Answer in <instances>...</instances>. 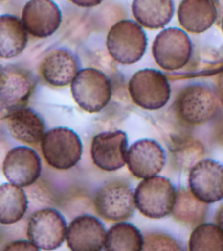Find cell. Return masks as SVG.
<instances>
[{
  "mask_svg": "<svg viewBox=\"0 0 223 251\" xmlns=\"http://www.w3.org/2000/svg\"><path fill=\"white\" fill-rule=\"evenodd\" d=\"M203 154V145L194 138L177 140L171 149L172 163L178 170L191 169L201 159Z\"/></svg>",
  "mask_w": 223,
  "mask_h": 251,
  "instance_id": "484cf974",
  "label": "cell"
},
{
  "mask_svg": "<svg viewBox=\"0 0 223 251\" xmlns=\"http://www.w3.org/2000/svg\"><path fill=\"white\" fill-rule=\"evenodd\" d=\"M218 16L214 0H182L177 9V19L184 30L199 34L206 31Z\"/></svg>",
  "mask_w": 223,
  "mask_h": 251,
  "instance_id": "ac0fdd59",
  "label": "cell"
},
{
  "mask_svg": "<svg viewBox=\"0 0 223 251\" xmlns=\"http://www.w3.org/2000/svg\"><path fill=\"white\" fill-rule=\"evenodd\" d=\"M144 237L132 224L117 222L106 232L105 251H142Z\"/></svg>",
  "mask_w": 223,
  "mask_h": 251,
  "instance_id": "7402d4cb",
  "label": "cell"
},
{
  "mask_svg": "<svg viewBox=\"0 0 223 251\" xmlns=\"http://www.w3.org/2000/svg\"><path fill=\"white\" fill-rule=\"evenodd\" d=\"M27 210L23 189L11 182L0 185V224L12 225L22 219Z\"/></svg>",
  "mask_w": 223,
  "mask_h": 251,
  "instance_id": "603a6c76",
  "label": "cell"
},
{
  "mask_svg": "<svg viewBox=\"0 0 223 251\" xmlns=\"http://www.w3.org/2000/svg\"><path fill=\"white\" fill-rule=\"evenodd\" d=\"M175 220L186 225L201 224L207 213L206 204L198 200L190 190L181 188L176 192V199L172 209Z\"/></svg>",
  "mask_w": 223,
  "mask_h": 251,
  "instance_id": "cb8c5ba5",
  "label": "cell"
},
{
  "mask_svg": "<svg viewBox=\"0 0 223 251\" xmlns=\"http://www.w3.org/2000/svg\"><path fill=\"white\" fill-rule=\"evenodd\" d=\"M221 30H222V33H223V16H222V20H221Z\"/></svg>",
  "mask_w": 223,
  "mask_h": 251,
  "instance_id": "d6a6232c",
  "label": "cell"
},
{
  "mask_svg": "<svg viewBox=\"0 0 223 251\" xmlns=\"http://www.w3.org/2000/svg\"><path fill=\"white\" fill-rule=\"evenodd\" d=\"M78 62L73 53L65 48L50 51L41 61L39 73L48 84L64 87L71 83L78 73Z\"/></svg>",
  "mask_w": 223,
  "mask_h": 251,
  "instance_id": "e0dca14e",
  "label": "cell"
},
{
  "mask_svg": "<svg viewBox=\"0 0 223 251\" xmlns=\"http://www.w3.org/2000/svg\"><path fill=\"white\" fill-rule=\"evenodd\" d=\"M106 237L102 222L90 215L74 218L67 228L66 240L71 251H101Z\"/></svg>",
  "mask_w": 223,
  "mask_h": 251,
  "instance_id": "2e32d148",
  "label": "cell"
},
{
  "mask_svg": "<svg viewBox=\"0 0 223 251\" xmlns=\"http://www.w3.org/2000/svg\"><path fill=\"white\" fill-rule=\"evenodd\" d=\"M75 103L87 113L102 111L112 98V82L108 75L95 68L79 70L70 83Z\"/></svg>",
  "mask_w": 223,
  "mask_h": 251,
  "instance_id": "3957f363",
  "label": "cell"
},
{
  "mask_svg": "<svg viewBox=\"0 0 223 251\" xmlns=\"http://www.w3.org/2000/svg\"><path fill=\"white\" fill-rule=\"evenodd\" d=\"M128 92L132 101L145 110H158L166 105L171 88L167 77L160 71L142 69L129 79Z\"/></svg>",
  "mask_w": 223,
  "mask_h": 251,
  "instance_id": "8992f818",
  "label": "cell"
},
{
  "mask_svg": "<svg viewBox=\"0 0 223 251\" xmlns=\"http://www.w3.org/2000/svg\"><path fill=\"white\" fill-rule=\"evenodd\" d=\"M176 190L173 184L163 176H155L143 179L134 191L135 207L147 218L161 219L173 209Z\"/></svg>",
  "mask_w": 223,
  "mask_h": 251,
  "instance_id": "5b68a950",
  "label": "cell"
},
{
  "mask_svg": "<svg viewBox=\"0 0 223 251\" xmlns=\"http://www.w3.org/2000/svg\"><path fill=\"white\" fill-rule=\"evenodd\" d=\"M27 31L22 22L13 15L0 16V58L19 56L27 44Z\"/></svg>",
  "mask_w": 223,
  "mask_h": 251,
  "instance_id": "44dd1931",
  "label": "cell"
},
{
  "mask_svg": "<svg viewBox=\"0 0 223 251\" xmlns=\"http://www.w3.org/2000/svg\"><path fill=\"white\" fill-rule=\"evenodd\" d=\"M215 222L216 225L218 226V227L222 230L223 232V204L220 206V208L218 209V211L216 212L215 215Z\"/></svg>",
  "mask_w": 223,
  "mask_h": 251,
  "instance_id": "f546056e",
  "label": "cell"
},
{
  "mask_svg": "<svg viewBox=\"0 0 223 251\" xmlns=\"http://www.w3.org/2000/svg\"><path fill=\"white\" fill-rule=\"evenodd\" d=\"M142 251H184L180 242L162 232H152L144 237Z\"/></svg>",
  "mask_w": 223,
  "mask_h": 251,
  "instance_id": "4316f807",
  "label": "cell"
},
{
  "mask_svg": "<svg viewBox=\"0 0 223 251\" xmlns=\"http://www.w3.org/2000/svg\"><path fill=\"white\" fill-rule=\"evenodd\" d=\"M41 154L46 163L60 171L74 167L82 155V143L72 129L54 127L45 132L40 142Z\"/></svg>",
  "mask_w": 223,
  "mask_h": 251,
  "instance_id": "277c9868",
  "label": "cell"
},
{
  "mask_svg": "<svg viewBox=\"0 0 223 251\" xmlns=\"http://www.w3.org/2000/svg\"><path fill=\"white\" fill-rule=\"evenodd\" d=\"M9 115H10V111L0 102V121L7 119Z\"/></svg>",
  "mask_w": 223,
  "mask_h": 251,
  "instance_id": "4dcf8cb0",
  "label": "cell"
},
{
  "mask_svg": "<svg viewBox=\"0 0 223 251\" xmlns=\"http://www.w3.org/2000/svg\"><path fill=\"white\" fill-rule=\"evenodd\" d=\"M1 77H2V68L0 67V80H1Z\"/></svg>",
  "mask_w": 223,
  "mask_h": 251,
  "instance_id": "836d02e7",
  "label": "cell"
},
{
  "mask_svg": "<svg viewBox=\"0 0 223 251\" xmlns=\"http://www.w3.org/2000/svg\"><path fill=\"white\" fill-rule=\"evenodd\" d=\"M220 137H221V140L223 142V125L221 126V130H220Z\"/></svg>",
  "mask_w": 223,
  "mask_h": 251,
  "instance_id": "1f68e13d",
  "label": "cell"
},
{
  "mask_svg": "<svg viewBox=\"0 0 223 251\" xmlns=\"http://www.w3.org/2000/svg\"><path fill=\"white\" fill-rule=\"evenodd\" d=\"M93 163L101 170L113 172L126 164L127 135L124 131L113 130L96 134L90 148Z\"/></svg>",
  "mask_w": 223,
  "mask_h": 251,
  "instance_id": "8fae6325",
  "label": "cell"
},
{
  "mask_svg": "<svg viewBox=\"0 0 223 251\" xmlns=\"http://www.w3.org/2000/svg\"><path fill=\"white\" fill-rule=\"evenodd\" d=\"M164 163V150L156 140L140 139L127 150V168L137 178L145 179L156 176L162 170Z\"/></svg>",
  "mask_w": 223,
  "mask_h": 251,
  "instance_id": "5bb4252c",
  "label": "cell"
},
{
  "mask_svg": "<svg viewBox=\"0 0 223 251\" xmlns=\"http://www.w3.org/2000/svg\"><path fill=\"white\" fill-rule=\"evenodd\" d=\"M7 126L16 140L28 145H36L41 142L46 130L40 116L27 107L12 111L7 118Z\"/></svg>",
  "mask_w": 223,
  "mask_h": 251,
  "instance_id": "d6986e66",
  "label": "cell"
},
{
  "mask_svg": "<svg viewBox=\"0 0 223 251\" xmlns=\"http://www.w3.org/2000/svg\"><path fill=\"white\" fill-rule=\"evenodd\" d=\"M2 170L9 182L26 187L33 184L40 176L41 161L32 148L17 146L6 154Z\"/></svg>",
  "mask_w": 223,
  "mask_h": 251,
  "instance_id": "7c38bea8",
  "label": "cell"
},
{
  "mask_svg": "<svg viewBox=\"0 0 223 251\" xmlns=\"http://www.w3.org/2000/svg\"><path fill=\"white\" fill-rule=\"evenodd\" d=\"M189 188L200 201L210 204L223 199V166L211 159L200 160L189 173Z\"/></svg>",
  "mask_w": 223,
  "mask_h": 251,
  "instance_id": "30bf717a",
  "label": "cell"
},
{
  "mask_svg": "<svg viewBox=\"0 0 223 251\" xmlns=\"http://www.w3.org/2000/svg\"><path fill=\"white\" fill-rule=\"evenodd\" d=\"M189 251H223V232L217 225L199 224L189 238Z\"/></svg>",
  "mask_w": 223,
  "mask_h": 251,
  "instance_id": "d4e9b609",
  "label": "cell"
},
{
  "mask_svg": "<svg viewBox=\"0 0 223 251\" xmlns=\"http://www.w3.org/2000/svg\"><path fill=\"white\" fill-rule=\"evenodd\" d=\"M3 251H41L36 245L29 240H15L9 242Z\"/></svg>",
  "mask_w": 223,
  "mask_h": 251,
  "instance_id": "83f0119b",
  "label": "cell"
},
{
  "mask_svg": "<svg viewBox=\"0 0 223 251\" xmlns=\"http://www.w3.org/2000/svg\"><path fill=\"white\" fill-rule=\"evenodd\" d=\"M148 39L142 26L131 20L116 22L109 30L106 46L110 56L117 63L131 65L145 54Z\"/></svg>",
  "mask_w": 223,
  "mask_h": 251,
  "instance_id": "7a4b0ae2",
  "label": "cell"
},
{
  "mask_svg": "<svg viewBox=\"0 0 223 251\" xmlns=\"http://www.w3.org/2000/svg\"><path fill=\"white\" fill-rule=\"evenodd\" d=\"M94 207L103 219L122 222L130 218L134 212V192L124 182H107L98 189L94 198Z\"/></svg>",
  "mask_w": 223,
  "mask_h": 251,
  "instance_id": "9c48e42d",
  "label": "cell"
},
{
  "mask_svg": "<svg viewBox=\"0 0 223 251\" xmlns=\"http://www.w3.org/2000/svg\"><path fill=\"white\" fill-rule=\"evenodd\" d=\"M192 51L193 45L189 35L178 27L162 29L152 45L156 63L166 71H177L185 67L191 59Z\"/></svg>",
  "mask_w": 223,
  "mask_h": 251,
  "instance_id": "52a82bcc",
  "label": "cell"
},
{
  "mask_svg": "<svg viewBox=\"0 0 223 251\" xmlns=\"http://www.w3.org/2000/svg\"><path fill=\"white\" fill-rule=\"evenodd\" d=\"M67 228V223L60 212L44 208L34 212L28 219L26 235L39 249L52 251L63 244Z\"/></svg>",
  "mask_w": 223,
  "mask_h": 251,
  "instance_id": "ba28073f",
  "label": "cell"
},
{
  "mask_svg": "<svg viewBox=\"0 0 223 251\" xmlns=\"http://www.w3.org/2000/svg\"><path fill=\"white\" fill-rule=\"evenodd\" d=\"M35 80L30 72L17 66L2 68L0 102L10 111L24 107L32 94Z\"/></svg>",
  "mask_w": 223,
  "mask_h": 251,
  "instance_id": "9a60e30c",
  "label": "cell"
},
{
  "mask_svg": "<svg viewBox=\"0 0 223 251\" xmlns=\"http://www.w3.org/2000/svg\"><path fill=\"white\" fill-rule=\"evenodd\" d=\"M22 22L31 36L46 38L57 31L62 23V13L51 0H29L22 11Z\"/></svg>",
  "mask_w": 223,
  "mask_h": 251,
  "instance_id": "4fadbf2b",
  "label": "cell"
},
{
  "mask_svg": "<svg viewBox=\"0 0 223 251\" xmlns=\"http://www.w3.org/2000/svg\"><path fill=\"white\" fill-rule=\"evenodd\" d=\"M131 11L141 26L159 29L171 21L174 4L173 0H133Z\"/></svg>",
  "mask_w": 223,
  "mask_h": 251,
  "instance_id": "ffe728a7",
  "label": "cell"
},
{
  "mask_svg": "<svg viewBox=\"0 0 223 251\" xmlns=\"http://www.w3.org/2000/svg\"><path fill=\"white\" fill-rule=\"evenodd\" d=\"M71 3L82 8H92L98 6L103 2V0H69Z\"/></svg>",
  "mask_w": 223,
  "mask_h": 251,
  "instance_id": "f1b7e54d",
  "label": "cell"
},
{
  "mask_svg": "<svg viewBox=\"0 0 223 251\" xmlns=\"http://www.w3.org/2000/svg\"><path fill=\"white\" fill-rule=\"evenodd\" d=\"M174 106L178 118L183 123L199 126L216 116L220 102L213 88L201 83H193L179 92Z\"/></svg>",
  "mask_w": 223,
  "mask_h": 251,
  "instance_id": "6da1fadb",
  "label": "cell"
}]
</instances>
